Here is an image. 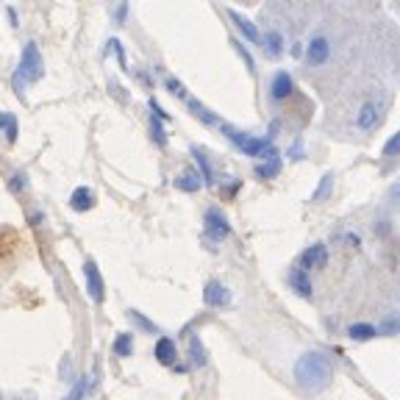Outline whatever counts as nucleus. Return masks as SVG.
Segmentation results:
<instances>
[{
	"mask_svg": "<svg viewBox=\"0 0 400 400\" xmlns=\"http://www.w3.org/2000/svg\"><path fill=\"white\" fill-rule=\"evenodd\" d=\"M189 109L195 111V117H197V120H203L206 125H214V122H217V117H214V114H212L206 106H200L197 100H189Z\"/></svg>",
	"mask_w": 400,
	"mask_h": 400,
	"instance_id": "obj_20",
	"label": "nucleus"
},
{
	"mask_svg": "<svg viewBox=\"0 0 400 400\" xmlns=\"http://www.w3.org/2000/svg\"><path fill=\"white\" fill-rule=\"evenodd\" d=\"M95 192L89 189V186H78L73 195H70V206L76 209V212H89L92 206H95Z\"/></svg>",
	"mask_w": 400,
	"mask_h": 400,
	"instance_id": "obj_14",
	"label": "nucleus"
},
{
	"mask_svg": "<svg viewBox=\"0 0 400 400\" xmlns=\"http://www.w3.org/2000/svg\"><path fill=\"white\" fill-rule=\"evenodd\" d=\"M331 184H333V175H331V173H328V175H325V178H322V184H320V189H317V192H314V195H311V200H322V197H325V195H328V189H331Z\"/></svg>",
	"mask_w": 400,
	"mask_h": 400,
	"instance_id": "obj_27",
	"label": "nucleus"
},
{
	"mask_svg": "<svg viewBox=\"0 0 400 400\" xmlns=\"http://www.w3.org/2000/svg\"><path fill=\"white\" fill-rule=\"evenodd\" d=\"M45 73V64H42V56H39V47L34 42H28L23 47V58H20V67L14 73V89L23 92L25 81H39Z\"/></svg>",
	"mask_w": 400,
	"mask_h": 400,
	"instance_id": "obj_2",
	"label": "nucleus"
},
{
	"mask_svg": "<svg viewBox=\"0 0 400 400\" xmlns=\"http://www.w3.org/2000/svg\"><path fill=\"white\" fill-rule=\"evenodd\" d=\"M228 17L236 23V28L242 31V36H245L247 42H261V34H258V28H256V25H253L247 17H242V14H239V12H234V9H228Z\"/></svg>",
	"mask_w": 400,
	"mask_h": 400,
	"instance_id": "obj_15",
	"label": "nucleus"
},
{
	"mask_svg": "<svg viewBox=\"0 0 400 400\" xmlns=\"http://www.w3.org/2000/svg\"><path fill=\"white\" fill-rule=\"evenodd\" d=\"M292 56H303V45L295 42V45H292Z\"/></svg>",
	"mask_w": 400,
	"mask_h": 400,
	"instance_id": "obj_32",
	"label": "nucleus"
},
{
	"mask_svg": "<svg viewBox=\"0 0 400 400\" xmlns=\"http://www.w3.org/2000/svg\"><path fill=\"white\" fill-rule=\"evenodd\" d=\"M331 39L328 36H322V34H317V36H311V42H309V47H306V61L311 64V67H320V64H325L328 58H331Z\"/></svg>",
	"mask_w": 400,
	"mask_h": 400,
	"instance_id": "obj_5",
	"label": "nucleus"
},
{
	"mask_svg": "<svg viewBox=\"0 0 400 400\" xmlns=\"http://www.w3.org/2000/svg\"><path fill=\"white\" fill-rule=\"evenodd\" d=\"M6 128H9V140L14 142V137H17V120H14L9 111H6V114L0 111V131H6Z\"/></svg>",
	"mask_w": 400,
	"mask_h": 400,
	"instance_id": "obj_22",
	"label": "nucleus"
},
{
	"mask_svg": "<svg viewBox=\"0 0 400 400\" xmlns=\"http://www.w3.org/2000/svg\"><path fill=\"white\" fill-rule=\"evenodd\" d=\"M261 156H264V164H256V175H258V178H273V175H278V170H281L278 151L270 145Z\"/></svg>",
	"mask_w": 400,
	"mask_h": 400,
	"instance_id": "obj_10",
	"label": "nucleus"
},
{
	"mask_svg": "<svg viewBox=\"0 0 400 400\" xmlns=\"http://www.w3.org/2000/svg\"><path fill=\"white\" fill-rule=\"evenodd\" d=\"M384 156H400V131L392 133V137L386 140V145H384Z\"/></svg>",
	"mask_w": 400,
	"mask_h": 400,
	"instance_id": "obj_23",
	"label": "nucleus"
},
{
	"mask_svg": "<svg viewBox=\"0 0 400 400\" xmlns=\"http://www.w3.org/2000/svg\"><path fill=\"white\" fill-rule=\"evenodd\" d=\"M81 395H84V384H78V386H76V392H73L70 397H64V400H81Z\"/></svg>",
	"mask_w": 400,
	"mask_h": 400,
	"instance_id": "obj_31",
	"label": "nucleus"
},
{
	"mask_svg": "<svg viewBox=\"0 0 400 400\" xmlns=\"http://www.w3.org/2000/svg\"><path fill=\"white\" fill-rule=\"evenodd\" d=\"M203 300H206V306H228L231 303V292L220 284V281H209L206 284V289H203Z\"/></svg>",
	"mask_w": 400,
	"mask_h": 400,
	"instance_id": "obj_9",
	"label": "nucleus"
},
{
	"mask_svg": "<svg viewBox=\"0 0 400 400\" xmlns=\"http://www.w3.org/2000/svg\"><path fill=\"white\" fill-rule=\"evenodd\" d=\"M348 337L353 342H370L378 337V328L370 322H353V325H348Z\"/></svg>",
	"mask_w": 400,
	"mask_h": 400,
	"instance_id": "obj_16",
	"label": "nucleus"
},
{
	"mask_svg": "<svg viewBox=\"0 0 400 400\" xmlns=\"http://www.w3.org/2000/svg\"><path fill=\"white\" fill-rule=\"evenodd\" d=\"M175 186H178L181 192H197L200 186H203V178H200L197 173H181V175L175 178Z\"/></svg>",
	"mask_w": 400,
	"mask_h": 400,
	"instance_id": "obj_18",
	"label": "nucleus"
},
{
	"mask_svg": "<svg viewBox=\"0 0 400 400\" xmlns=\"http://www.w3.org/2000/svg\"><path fill=\"white\" fill-rule=\"evenodd\" d=\"M292 92H295L292 76H289L287 70H278V73L273 76V81H270V100H273V103H281V100H287Z\"/></svg>",
	"mask_w": 400,
	"mask_h": 400,
	"instance_id": "obj_7",
	"label": "nucleus"
},
{
	"mask_svg": "<svg viewBox=\"0 0 400 400\" xmlns=\"http://www.w3.org/2000/svg\"><path fill=\"white\" fill-rule=\"evenodd\" d=\"M397 195H400V192H397Z\"/></svg>",
	"mask_w": 400,
	"mask_h": 400,
	"instance_id": "obj_33",
	"label": "nucleus"
},
{
	"mask_svg": "<svg viewBox=\"0 0 400 400\" xmlns=\"http://www.w3.org/2000/svg\"><path fill=\"white\" fill-rule=\"evenodd\" d=\"M261 45H264V53L267 56H281V50H284V36H281V31L278 28H273V31H267L264 36H261Z\"/></svg>",
	"mask_w": 400,
	"mask_h": 400,
	"instance_id": "obj_17",
	"label": "nucleus"
},
{
	"mask_svg": "<svg viewBox=\"0 0 400 400\" xmlns=\"http://www.w3.org/2000/svg\"><path fill=\"white\" fill-rule=\"evenodd\" d=\"M164 84H167V89H170L175 98H186V87H184L181 81H175V78H167Z\"/></svg>",
	"mask_w": 400,
	"mask_h": 400,
	"instance_id": "obj_29",
	"label": "nucleus"
},
{
	"mask_svg": "<svg viewBox=\"0 0 400 400\" xmlns=\"http://www.w3.org/2000/svg\"><path fill=\"white\" fill-rule=\"evenodd\" d=\"M128 317H131V320H133V322H137V325H142V328H145V331H156V325H153V322H151V320H148V317H142V314H140V311H133V309H131V311H128Z\"/></svg>",
	"mask_w": 400,
	"mask_h": 400,
	"instance_id": "obj_26",
	"label": "nucleus"
},
{
	"mask_svg": "<svg viewBox=\"0 0 400 400\" xmlns=\"http://www.w3.org/2000/svg\"><path fill=\"white\" fill-rule=\"evenodd\" d=\"M151 133H153V140H156L159 145H167V133H164V128H162L159 117H153V120H151Z\"/></svg>",
	"mask_w": 400,
	"mask_h": 400,
	"instance_id": "obj_24",
	"label": "nucleus"
},
{
	"mask_svg": "<svg viewBox=\"0 0 400 400\" xmlns=\"http://www.w3.org/2000/svg\"><path fill=\"white\" fill-rule=\"evenodd\" d=\"M325 264H328V247H325L322 242L306 247L303 256H300V270H306V273H309V270H322Z\"/></svg>",
	"mask_w": 400,
	"mask_h": 400,
	"instance_id": "obj_6",
	"label": "nucleus"
},
{
	"mask_svg": "<svg viewBox=\"0 0 400 400\" xmlns=\"http://www.w3.org/2000/svg\"><path fill=\"white\" fill-rule=\"evenodd\" d=\"M228 234H231L228 217L220 209H209L206 212V236L212 242H223V239H228Z\"/></svg>",
	"mask_w": 400,
	"mask_h": 400,
	"instance_id": "obj_4",
	"label": "nucleus"
},
{
	"mask_svg": "<svg viewBox=\"0 0 400 400\" xmlns=\"http://www.w3.org/2000/svg\"><path fill=\"white\" fill-rule=\"evenodd\" d=\"M234 47H236V53H239V56H242V58H245V64H247V70H250V73H253V70H256V61H253V56H250V53H247V47H245V45H242V42H234Z\"/></svg>",
	"mask_w": 400,
	"mask_h": 400,
	"instance_id": "obj_28",
	"label": "nucleus"
},
{
	"mask_svg": "<svg viewBox=\"0 0 400 400\" xmlns=\"http://www.w3.org/2000/svg\"><path fill=\"white\" fill-rule=\"evenodd\" d=\"M131 342H133L131 333H117V340H114V353H117V356H131Z\"/></svg>",
	"mask_w": 400,
	"mask_h": 400,
	"instance_id": "obj_21",
	"label": "nucleus"
},
{
	"mask_svg": "<svg viewBox=\"0 0 400 400\" xmlns=\"http://www.w3.org/2000/svg\"><path fill=\"white\" fill-rule=\"evenodd\" d=\"M84 276H87V289H89V298L95 303H103L106 298V287H103V278H100V270L95 261H87L84 264Z\"/></svg>",
	"mask_w": 400,
	"mask_h": 400,
	"instance_id": "obj_8",
	"label": "nucleus"
},
{
	"mask_svg": "<svg viewBox=\"0 0 400 400\" xmlns=\"http://www.w3.org/2000/svg\"><path fill=\"white\" fill-rule=\"evenodd\" d=\"M295 381L306 392H322L333 381V362L322 351H306L295 362Z\"/></svg>",
	"mask_w": 400,
	"mask_h": 400,
	"instance_id": "obj_1",
	"label": "nucleus"
},
{
	"mask_svg": "<svg viewBox=\"0 0 400 400\" xmlns=\"http://www.w3.org/2000/svg\"><path fill=\"white\" fill-rule=\"evenodd\" d=\"M192 156L197 159V167H200V173H203V181H206V184H212V181H214V173H212V167H209V159L203 156V151L192 148Z\"/></svg>",
	"mask_w": 400,
	"mask_h": 400,
	"instance_id": "obj_19",
	"label": "nucleus"
},
{
	"mask_svg": "<svg viewBox=\"0 0 400 400\" xmlns=\"http://www.w3.org/2000/svg\"><path fill=\"white\" fill-rule=\"evenodd\" d=\"M223 131H225V137H228L245 156H261L267 148H270V137H250V133H242V131H236V128H231V125H223Z\"/></svg>",
	"mask_w": 400,
	"mask_h": 400,
	"instance_id": "obj_3",
	"label": "nucleus"
},
{
	"mask_svg": "<svg viewBox=\"0 0 400 400\" xmlns=\"http://www.w3.org/2000/svg\"><path fill=\"white\" fill-rule=\"evenodd\" d=\"M153 353H156L159 364H164V367H173V364H175V359H178L175 342H173L170 337H159V340H156V348H153Z\"/></svg>",
	"mask_w": 400,
	"mask_h": 400,
	"instance_id": "obj_11",
	"label": "nucleus"
},
{
	"mask_svg": "<svg viewBox=\"0 0 400 400\" xmlns=\"http://www.w3.org/2000/svg\"><path fill=\"white\" fill-rule=\"evenodd\" d=\"M397 328H400V317H395V320L378 325V333H392V331H397Z\"/></svg>",
	"mask_w": 400,
	"mask_h": 400,
	"instance_id": "obj_30",
	"label": "nucleus"
},
{
	"mask_svg": "<svg viewBox=\"0 0 400 400\" xmlns=\"http://www.w3.org/2000/svg\"><path fill=\"white\" fill-rule=\"evenodd\" d=\"M289 287H292L300 298H311V292H314L309 273H306V270H300V267H292V270H289Z\"/></svg>",
	"mask_w": 400,
	"mask_h": 400,
	"instance_id": "obj_12",
	"label": "nucleus"
},
{
	"mask_svg": "<svg viewBox=\"0 0 400 400\" xmlns=\"http://www.w3.org/2000/svg\"><path fill=\"white\" fill-rule=\"evenodd\" d=\"M375 125H378V106L373 100H367V103H362V109L356 114V128L359 131H373Z\"/></svg>",
	"mask_w": 400,
	"mask_h": 400,
	"instance_id": "obj_13",
	"label": "nucleus"
},
{
	"mask_svg": "<svg viewBox=\"0 0 400 400\" xmlns=\"http://www.w3.org/2000/svg\"><path fill=\"white\" fill-rule=\"evenodd\" d=\"M189 348H192V356H195V364H197V367H200V364H206V353H203V348H200L197 337H192Z\"/></svg>",
	"mask_w": 400,
	"mask_h": 400,
	"instance_id": "obj_25",
	"label": "nucleus"
}]
</instances>
